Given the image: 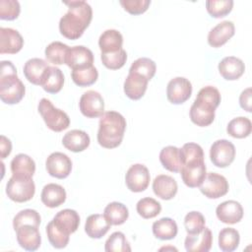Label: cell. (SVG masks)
I'll list each match as a JSON object with an SVG mask.
<instances>
[{
  "mask_svg": "<svg viewBox=\"0 0 252 252\" xmlns=\"http://www.w3.org/2000/svg\"><path fill=\"white\" fill-rule=\"evenodd\" d=\"M90 136L85 131L79 129H74L67 132L62 139L63 146L73 153L85 151L90 146Z\"/></svg>",
  "mask_w": 252,
  "mask_h": 252,
  "instance_id": "obj_25",
  "label": "cell"
},
{
  "mask_svg": "<svg viewBox=\"0 0 252 252\" xmlns=\"http://www.w3.org/2000/svg\"><path fill=\"white\" fill-rule=\"evenodd\" d=\"M251 88L245 89L239 95V104L247 112H251Z\"/></svg>",
  "mask_w": 252,
  "mask_h": 252,
  "instance_id": "obj_49",
  "label": "cell"
},
{
  "mask_svg": "<svg viewBox=\"0 0 252 252\" xmlns=\"http://www.w3.org/2000/svg\"><path fill=\"white\" fill-rule=\"evenodd\" d=\"M71 77L73 82L79 87H89L94 84L98 78V72L93 65L88 68L72 70Z\"/></svg>",
  "mask_w": 252,
  "mask_h": 252,
  "instance_id": "obj_37",
  "label": "cell"
},
{
  "mask_svg": "<svg viewBox=\"0 0 252 252\" xmlns=\"http://www.w3.org/2000/svg\"><path fill=\"white\" fill-rule=\"evenodd\" d=\"M213 244V233L208 227L195 234H187L184 246L188 252H208Z\"/></svg>",
  "mask_w": 252,
  "mask_h": 252,
  "instance_id": "obj_19",
  "label": "cell"
},
{
  "mask_svg": "<svg viewBox=\"0 0 252 252\" xmlns=\"http://www.w3.org/2000/svg\"><path fill=\"white\" fill-rule=\"evenodd\" d=\"M24 46V38L21 33L11 28H0V53L16 54Z\"/></svg>",
  "mask_w": 252,
  "mask_h": 252,
  "instance_id": "obj_15",
  "label": "cell"
},
{
  "mask_svg": "<svg viewBox=\"0 0 252 252\" xmlns=\"http://www.w3.org/2000/svg\"><path fill=\"white\" fill-rule=\"evenodd\" d=\"M26 93L23 82L17 76V69L11 61H1L0 98L6 104L19 103Z\"/></svg>",
  "mask_w": 252,
  "mask_h": 252,
  "instance_id": "obj_4",
  "label": "cell"
},
{
  "mask_svg": "<svg viewBox=\"0 0 252 252\" xmlns=\"http://www.w3.org/2000/svg\"><path fill=\"white\" fill-rule=\"evenodd\" d=\"M40 199L46 207L57 208L66 201V191L59 184L48 183L42 188Z\"/></svg>",
  "mask_w": 252,
  "mask_h": 252,
  "instance_id": "obj_26",
  "label": "cell"
},
{
  "mask_svg": "<svg viewBox=\"0 0 252 252\" xmlns=\"http://www.w3.org/2000/svg\"><path fill=\"white\" fill-rule=\"evenodd\" d=\"M183 164L203 161L204 160V152L200 145L196 143H186L181 148Z\"/></svg>",
  "mask_w": 252,
  "mask_h": 252,
  "instance_id": "obj_45",
  "label": "cell"
},
{
  "mask_svg": "<svg viewBox=\"0 0 252 252\" xmlns=\"http://www.w3.org/2000/svg\"><path fill=\"white\" fill-rule=\"evenodd\" d=\"M150 179L149 169L141 163L131 165L125 175L126 186L130 191L135 193L145 191L150 184Z\"/></svg>",
  "mask_w": 252,
  "mask_h": 252,
  "instance_id": "obj_10",
  "label": "cell"
},
{
  "mask_svg": "<svg viewBox=\"0 0 252 252\" xmlns=\"http://www.w3.org/2000/svg\"><path fill=\"white\" fill-rule=\"evenodd\" d=\"M104 249L106 252H130L131 247L126 240L123 232H113L105 241Z\"/></svg>",
  "mask_w": 252,
  "mask_h": 252,
  "instance_id": "obj_42",
  "label": "cell"
},
{
  "mask_svg": "<svg viewBox=\"0 0 252 252\" xmlns=\"http://www.w3.org/2000/svg\"><path fill=\"white\" fill-rule=\"evenodd\" d=\"M205 218L200 212L192 211L184 218V227L187 234H195L201 232L205 227Z\"/></svg>",
  "mask_w": 252,
  "mask_h": 252,
  "instance_id": "obj_43",
  "label": "cell"
},
{
  "mask_svg": "<svg viewBox=\"0 0 252 252\" xmlns=\"http://www.w3.org/2000/svg\"><path fill=\"white\" fill-rule=\"evenodd\" d=\"M100 59L102 64L110 70H118L122 68L127 60V53L122 48L117 52L101 53Z\"/></svg>",
  "mask_w": 252,
  "mask_h": 252,
  "instance_id": "obj_44",
  "label": "cell"
},
{
  "mask_svg": "<svg viewBox=\"0 0 252 252\" xmlns=\"http://www.w3.org/2000/svg\"><path fill=\"white\" fill-rule=\"evenodd\" d=\"M220 99L221 96L217 88L213 86L202 88L190 107L191 121L200 127L211 125L215 120V111Z\"/></svg>",
  "mask_w": 252,
  "mask_h": 252,
  "instance_id": "obj_2",
  "label": "cell"
},
{
  "mask_svg": "<svg viewBox=\"0 0 252 252\" xmlns=\"http://www.w3.org/2000/svg\"><path fill=\"white\" fill-rule=\"evenodd\" d=\"M240 241L239 232L232 227H224L219 233V247L223 252L234 251Z\"/></svg>",
  "mask_w": 252,
  "mask_h": 252,
  "instance_id": "obj_35",
  "label": "cell"
},
{
  "mask_svg": "<svg viewBox=\"0 0 252 252\" xmlns=\"http://www.w3.org/2000/svg\"><path fill=\"white\" fill-rule=\"evenodd\" d=\"M52 222L61 232L66 235H70L78 229L80 224V216L75 210L64 209L54 216Z\"/></svg>",
  "mask_w": 252,
  "mask_h": 252,
  "instance_id": "obj_17",
  "label": "cell"
},
{
  "mask_svg": "<svg viewBox=\"0 0 252 252\" xmlns=\"http://www.w3.org/2000/svg\"><path fill=\"white\" fill-rule=\"evenodd\" d=\"M21 12L20 3L17 0L0 1V19L13 21L17 19Z\"/></svg>",
  "mask_w": 252,
  "mask_h": 252,
  "instance_id": "obj_47",
  "label": "cell"
},
{
  "mask_svg": "<svg viewBox=\"0 0 252 252\" xmlns=\"http://www.w3.org/2000/svg\"><path fill=\"white\" fill-rule=\"evenodd\" d=\"M69 46L60 41H53L49 43L44 51L45 57L47 61L55 65L65 64L67 52L69 50Z\"/></svg>",
  "mask_w": 252,
  "mask_h": 252,
  "instance_id": "obj_36",
  "label": "cell"
},
{
  "mask_svg": "<svg viewBox=\"0 0 252 252\" xmlns=\"http://www.w3.org/2000/svg\"><path fill=\"white\" fill-rule=\"evenodd\" d=\"M205 161H196L183 164L180 169V174L184 184L190 188L199 187L206 177Z\"/></svg>",
  "mask_w": 252,
  "mask_h": 252,
  "instance_id": "obj_14",
  "label": "cell"
},
{
  "mask_svg": "<svg viewBox=\"0 0 252 252\" xmlns=\"http://www.w3.org/2000/svg\"><path fill=\"white\" fill-rule=\"evenodd\" d=\"M120 5L124 8L126 12L131 15H140L145 13L150 4V0H120Z\"/></svg>",
  "mask_w": 252,
  "mask_h": 252,
  "instance_id": "obj_48",
  "label": "cell"
},
{
  "mask_svg": "<svg viewBox=\"0 0 252 252\" xmlns=\"http://www.w3.org/2000/svg\"><path fill=\"white\" fill-rule=\"evenodd\" d=\"M40 215L32 209H25L20 211L13 219V227L15 231L25 224H30L38 227L40 224Z\"/></svg>",
  "mask_w": 252,
  "mask_h": 252,
  "instance_id": "obj_39",
  "label": "cell"
},
{
  "mask_svg": "<svg viewBox=\"0 0 252 252\" xmlns=\"http://www.w3.org/2000/svg\"><path fill=\"white\" fill-rule=\"evenodd\" d=\"M68 6V12L59 21L60 33L68 39H78L90 26L93 19V10L86 1L63 2Z\"/></svg>",
  "mask_w": 252,
  "mask_h": 252,
  "instance_id": "obj_1",
  "label": "cell"
},
{
  "mask_svg": "<svg viewBox=\"0 0 252 252\" xmlns=\"http://www.w3.org/2000/svg\"><path fill=\"white\" fill-rule=\"evenodd\" d=\"M136 210L143 219H153L159 215L161 211V205L154 198L145 197L138 201Z\"/></svg>",
  "mask_w": 252,
  "mask_h": 252,
  "instance_id": "obj_38",
  "label": "cell"
},
{
  "mask_svg": "<svg viewBox=\"0 0 252 252\" xmlns=\"http://www.w3.org/2000/svg\"><path fill=\"white\" fill-rule=\"evenodd\" d=\"M219 72L220 76L227 81H234L239 79L245 71L243 61L234 56H227L219 63Z\"/></svg>",
  "mask_w": 252,
  "mask_h": 252,
  "instance_id": "obj_22",
  "label": "cell"
},
{
  "mask_svg": "<svg viewBox=\"0 0 252 252\" xmlns=\"http://www.w3.org/2000/svg\"><path fill=\"white\" fill-rule=\"evenodd\" d=\"M12 151V143L11 141L5 137L4 135L0 136V158L2 159L6 158Z\"/></svg>",
  "mask_w": 252,
  "mask_h": 252,
  "instance_id": "obj_50",
  "label": "cell"
},
{
  "mask_svg": "<svg viewBox=\"0 0 252 252\" xmlns=\"http://www.w3.org/2000/svg\"><path fill=\"white\" fill-rule=\"evenodd\" d=\"M45 167L50 176L58 179H64L71 173L72 160L67 155L55 152L50 154L46 158Z\"/></svg>",
  "mask_w": 252,
  "mask_h": 252,
  "instance_id": "obj_12",
  "label": "cell"
},
{
  "mask_svg": "<svg viewBox=\"0 0 252 252\" xmlns=\"http://www.w3.org/2000/svg\"><path fill=\"white\" fill-rule=\"evenodd\" d=\"M235 158L234 145L225 140H217L213 143L210 149V158L214 165L224 168L232 163Z\"/></svg>",
  "mask_w": 252,
  "mask_h": 252,
  "instance_id": "obj_7",
  "label": "cell"
},
{
  "mask_svg": "<svg viewBox=\"0 0 252 252\" xmlns=\"http://www.w3.org/2000/svg\"><path fill=\"white\" fill-rule=\"evenodd\" d=\"M79 107L82 114L87 118L101 117L104 113V100L99 93L90 90L82 94Z\"/></svg>",
  "mask_w": 252,
  "mask_h": 252,
  "instance_id": "obj_9",
  "label": "cell"
},
{
  "mask_svg": "<svg viewBox=\"0 0 252 252\" xmlns=\"http://www.w3.org/2000/svg\"><path fill=\"white\" fill-rule=\"evenodd\" d=\"M19 245L27 251H35L41 243V236L38 227L25 224L16 230Z\"/></svg>",
  "mask_w": 252,
  "mask_h": 252,
  "instance_id": "obj_18",
  "label": "cell"
},
{
  "mask_svg": "<svg viewBox=\"0 0 252 252\" xmlns=\"http://www.w3.org/2000/svg\"><path fill=\"white\" fill-rule=\"evenodd\" d=\"M48 66V63L41 58H32L24 65V75L30 83L40 86L42 77Z\"/></svg>",
  "mask_w": 252,
  "mask_h": 252,
  "instance_id": "obj_28",
  "label": "cell"
},
{
  "mask_svg": "<svg viewBox=\"0 0 252 252\" xmlns=\"http://www.w3.org/2000/svg\"><path fill=\"white\" fill-rule=\"evenodd\" d=\"M177 183L169 175L159 174L153 181L154 193L162 200H170L177 193Z\"/></svg>",
  "mask_w": 252,
  "mask_h": 252,
  "instance_id": "obj_23",
  "label": "cell"
},
{
  "mask_svg": "<svg viewBox=\"0 0 252 252\" xmlns=\"http://www.w3.org/2000/svg\"><path fill=\"white\" fill-rule=\"evenodd\" d=\"M123 36L117 30H106L98 38L101 53H112L122 49Z\"/></svg>",
  "mask_w": 252,
  "mask_h": 252,
  "instance_id": "obj_31",
  "label": "cell"
},
{
  "mask_svg": "<svg viewBox=\"0 0 252 252\" xmlns=\"http://www.w3.org/2000/svg\"><path fill=\"white\" fill-rule=\"evenodd\" d=\"M200 191L209 199H218L224 196L229 189L226 178L216 172H209L202 184L199 186Z\"/></svg>",
  "mask_w": 252,
  "mask_h": 252,
  "instance_id": "obj_8",
  "label": "cell"
},
{
  "mask_svg": "<svg viewBox=\"0 0 252 252\" xmlns=\"http://www.w3.org/2000/svg\"><path fill=\"white\" fill-rule=\"evenodd\" d=\"M153 233L160 240L173 239L178 232V227L171 218H161L153 223Z\"/></svg>",
  "mask_w": 252,
  "mask_h": 252,
  "instance_id": "obj_32",
  "label": "cell"
},
{
  "mask_svg": "<svg viewBox=\"0 0 252 252\" xmlns=\"http://www.w3.org/2000/svg\"><path fill=\"white\" fill-rule=\"evenodd\" d=\"M148 83L149 80L145 77L129 72L124 81V93L130 99L138 100L144 96L148 88Z\"/></svg>",
  "mask_w": 252,
  "mask_h": 252,
  "instance_id": "obj_21",
  "label": "cell"
},
{
  "mask_svg": "<svg viewBox=\"0 0 252 252\" xmlns=\"http://www.w3.org/2000/svg\"><path fill=\"white\" fill-rule=\"evenodd\" d=\"M94 63V54L91 49L83 45H77L70 47L65 64L70 67L72 70L84 69L93 66Z\"/></svg>",
  "mask_w": 252,
  "mask_h": 252,
  "instance_id": "obj_13",
  "label": "cell"
},
{
  "mask_svg": "<svg viewBox=\"0 0 252 252\" xmlns=\"http://www.w3.org/2000/svg\"><path fill=\"white\" fill-rule=\"evenodd\" d=\"M38 113L41 115L47 128L54 132H61L70 125V118L66 112L56 108L47 98H41L37 105Z\"/></svg>",
  "mask_w": 252,
  "mask_h": 252,
  "instance_id": "obj_5",
  "label": "cell"
},
{
  "mask_svg": "<svg viewBox=\"0 0 252 252\" xmlns=\"http://www.w3.org/2000/svg\"><path fill=\"white\" fill-rule=\"evenodd\" d=\"M126 120L116 111H107L102 114L98 123L97 142L105 149L117 148L124 137Z\"/></svg>",
  "mask_w": 252,
  "mask_h": 252,
  "instance_id": "obj_3",
  "label": "cell"
},
{
  "mask_svg": "<svg viewBox=\"0 0 252 252\" xmlns=\"http://www.w3.org/2000/svg\"><path fill=\"white\" fill-rule=\"evenodd\" d=\"M46 234L47 238L50 242V244L57 249H62L65 248L69 242V235L64 234L61 232L59 229L56 228L52 220H50L47 225H46Z\"/></svg>",
  "mask_w": 252,
  "mask_h": 252,
  "instance_id": "obj_46",
  "label": "cell"
},
{
  "mask_svg": "<svg viewBox=\"0 0 252 252\" xmlns=\"http://www.w3.org/2000/svg\"><path fill=\"white\" fill-rule=\"evenodd\" d=\"M103 216L111 225H120L127 220L129 212L124 204L119 202H111L105 207Z\"/></svg>",
  "mask_w": 252,
  "mask_h": 252,
  "instance_id": "obj_33",
  "label": "cell"
},
{
  "mask_svg": "<svg viewBox=\"0 0 252 252\" xmlns=\"http://www.w3.org/2000/svg\"><path fill=\"white\" fill-rule=\"evenodd\" d=\"M35 192V185L32 178L14 176L9 179L6 185V194L9 199L17 203L30 201Z\"/></svg>",
  "mask_w": 252,
  "mask_h": 252,
  "instance_id": "obj_6",
  "label": "cell"
},
{
  "mask_svg": "<svg viewBox=\"0 0 252 252\" xmlns=\"http://www.w3.org/2000/svg\"><path fill=\"white\" fill-rule=\"evenodd\" d=\"M111 224L103 215L94 214L87 218L85 223V231L91 238L98 239L106 234Z\"/></svg>",
  "mask_w": 252,
  "mask_h": 252,
  "instance_id": "obj_27",
  "label": "cell"
},
{
  "mask_svg": "<svg viewBox=\"0 0 252 252\" xmlns=\"http://www.w3.org/2000/svg\"><path fill=\"white\" fill-rule=\"evenodd\" d=\"M233 7L232 0H208L206 9L213 18H222L228 15Z\"/></svg>",
  "mask_w": 252,
  "mask_h": 252,
  "instance_id": "obj_41",
  "label": "cell"
},
{
  "mask_svg": "<svg viewBox=\"0 0 252 252\" xmlns=\"http://www.w3.org/2000/svg\"><path fill=\"white\" fill-rule=\"evenodd\" d=\"M235 32V28L232 22L223 21L215 26L208 34V43L215 48L225 44Z\"/></svg>",
  "mask_w": 252,
  "mask_h": 252,
  "instance_id": "obj_20",
  "label": "cell"
},
{
  "mask_svg": "<svg viewBox=\"0 0 252 252\" xmlns=\"http://www.w3.org/2000/svg\"><path fill=\"white\" fill-rule=\"evenodd\" d=\"M156 71H157L156 63L152 59L147 57H142L135 60L129 69V72L139 74L145 77L146 79H148L149 81L153 79V77L156 74Z\"/></svg>",
  "mask_w": 252,
  "mask_h": 252,
  "instance_id": "obj_40",
  "label": "cell"
},
{
  "mask_svg": "<svg viewBox=\"0 0 252 252\" xmlns=\"http://www.w3.org/2000/svg\"><path fill=\"white\" fill-rule=\"evenodd\" d=\"M11 171L14 176L32 178L35 171L34 160L26 154H19L11 161Z\"/></svg>",
  "mask_w": 252,
  "mask_h": 252,
  "instance_id": "obj_30",
  "label": "cell"
},
{
  "mask_svg": "<svg viewBox=\"0 0 252 252\" xmlns=\"http://www.w3.org/2000/svg\"><path fill=\"white\" fill-rule=\"evenodd\" d=\"M252 123L247 117H236L230 120L226 127V132L229 136L236 139H243L251 134Z\"/></svg>",
  "mask_w": 252,
  "mask_h": 252,
  "instance_id": "obj_34",
  "label": "cell"
},
{
  "mask_svg": "<svg viewBox=\"0 0 252 252\" xmlns=\"http://www.w3.org/2000/svg\"><path fill=\"white\" fill-rule=\"evenodd\" d=\"M64 85V75L62 71L55 66H48L42 77L40 86L48 94H57Z\"/></svg>",
  "mask_w": 252,
  "mask_h": 252,
  "instance_id": "obj_29",
  "label": "cell"
},
{
  "mask_svg": "<svg viewBox=\"0 0 252 252\" xmlns=\"http://www.w3.org/2000/svg\"><path fill=\"white\" fill-rule=\"evenodd\" d=\"M159 161L168 171L180 172L183 165L181 149L175 146L164 147L159 153Z\"/></svg>",
  "mask_w": 252,
  "mask_h": 252,
  "instance_id": "obj_24",
  "label": "cell"
},
{
  "mask_svg": "<svg viewBox=\"0 0 252 252\" xmlns=\"http://www.w3.org/2000/svg\"><path fill=\"white\" fill-rule=\"evenodd\" d=\"M192 94L191 82L184 77L171 79L166 87V96L169 102L181 104L190 98Z\"/></svg>",
  "mask_w": 252,
  "mask_h": 252,
  "instance_id": "obj_11",
  "label": "cell"
},
{
  "mask_svg": "<svg viewBox=\"0 0 252 252\" xmlns=\"http://www.w3.org/2000/svg\"><path fill=\"white\" fill-rule=\"evenodd\" d=\"M217 218L223 223L234 224L243 218V208L239 202L228 200L220 203L216 209Z\"/></svg>",
  "mask_w": 252,
  "mask_h": 252,
  "instance_id": "obj_16",
  "label": "cell"
}]
</instances>
